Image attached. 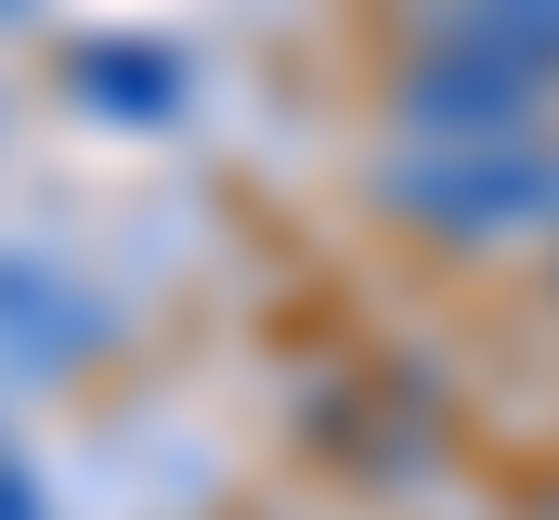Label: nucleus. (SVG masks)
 <instances>
[{
	"label": "nucleus",
	"mask_w": 559,
	"mask_h": 520,
	"mask_svg": "<svg viewBox=\"0 0 559 520\" xmlns=\"http://www.w3.org/2000/svg\"><path fill=\"white\" fill-rule=\"evenodd\" d=\"M378 196L429 235H521V222L559 209V156H534V143H417V156L378 169Z\"/></svg>",
	"instance_id": "1"
},
{
	"label": "nucleus",
	"mask_w": 559,
	"mask_h": 520,
	"mask_svg": "<svg viewBox=\"0 0 559 520\" xmlns=\"http://www.w3.org/2000/svg\"><path fill=\"white\" fill-rule=\"evenodd\" d=\"M534 105H547V66L508 52V39H455V26L391 79V118L417 130V143H521Z\"/></svg>",
	"instance_id": "2"
},
{
	"label": "nucleus",
	"mask_w": 559,
	"mask_h": 520,
	"mask_svg": "<svg viewBox=\"0 0 559 520\" xmlns=\"http://www.w3.org/2000/svg\"><path fill=\"white\" fill-rule=\"evenodd\" d=\"M92 326H105V312H92L52 260H0V365H13V378L79 365V352H92Z\"/></svg>",
	"instance_id": "3"
},
{
	"label": "nucleus",
	"mask_w": 559,
	"mask_h": 520,
	"mask_svg": "<svg viewBox=\"0 0 559 520\" xmlns=\"http://www.w3.org/2000/svg\"><path fill=\"white\" fill-rule=\"evenodd\" d=\"M182 66H92V105H169Z\"/></svg>",
	"instance_id": "4"
}]
</instances>
